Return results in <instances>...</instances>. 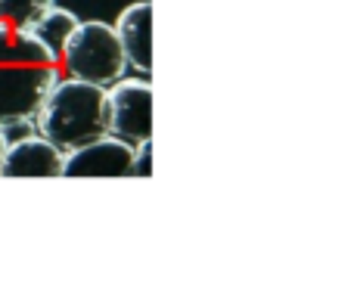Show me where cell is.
Returning <instances> with one entry per match:
<instances>
[{
  "instance_id": "obj_7",
  "label": "cell",
  "mask_w": 354,
  "mask_h": 304,
  "mask_svg": "<svg viewBox=\"0 0 354 304\" xmlns=\"http://www.w3.org/2000/svg\"><path fill=\"white\" fill-rule=\"evenodd\" d=\"M118 41L124 47L128 62L137 72L149 75L153 72V6L147 0L128 6V10L118 16Z\"/></svg>"
},
{
  "instance_id": "obj_8",
  "label": "cell",
  "mask_w": 354,
  "mask_h": 304,
  "mask_svg": "<svg viewBox=\"0 0 354 304\" xmlns=\"http://www.w3.org/2000/svg\"><path fill=\"white\" fill-rule=\"evenodd\" d=\"M78 16L68 10H59V6H53V10L47 12V16H41L35 22V28H31V35L37 37V41L44 44V47L50 50V53L59 59L62 50H66V44L72 41L75 28H78Z\"/></svg>"
},
{
  "instance_id": "obj_4",
  "label": "cell",
  "mask_w": 354,
  "mask_h": 304,
  "mask_svg": "<svg viewBox=\"0 0 354 304\" xmlns=\"http://www.w3.org/2000/svg\"><path fill=\"white\" fill-rule=\"evenodd\" d=\"M109 112L115 137L134 146L153 140V87L147 81H115L109 91Z\"/></svg>"
},
{
  "instance_id": "obj_3",
  "label": "cell",
  "mask_w": 354,
  "mask_h": 304,
  "mask_svg": "<svg viewBox=\"0 0 354 304\" xmlns=\"http://www.w3.org/2000/svg\"><path fill=\"white\" fill-rule=\"evenodd\" d=\"M59 59L72 78L103 84V87L122 81L124 66H128V56H124V47L118 41V31L103 22H81Z\"/></svg>"
},
{
  "instance_id": "obj_11",
  "label": "cell",
  "mask_w": 354,
  "mask_h": 304,
  "mask_svg": "<svg viewBox=\"0 0 354 304\" xmlns=\"http://www.w3.org/2000/svg\"><path fill=\"white\" fill-rule=\"evenodd\" d=\"M6 146H10V140H6V134L0 131V168H3V155H6Z\"/></svg>"
},
{
  "instance_id": "obj_2",
  "label": "cell",
  "mask_w": 354,
  "mask_h": 304,
  "mask_svg": "<svg viewBox=\"0 0 354 304\" xmlns=\"http://www.w3.org/2000/svg\"><path fill=\"white\" fill-rule=\"evenodd\" d=\"M37 131L62 152H72L112 134L109 91L81 78L56 81L37 112Z\"/></svg>"
},
{
  "instance_id": "obj_1",
  "label": "cell",
  "mask_w": 354,
  "mask_h": 304,
  "mask_svg": "<svg viewBox=\"0 0 354 304\" xmlns=\"http://www.w3.org/2000/svg\"><path fill=\"white\" fill-rule=\"evenodd\" d=\"M59 81V59L31 31L0 22V131L37 118Z\"/></svg>"
},
{
  "instance_id": "obj_9",
  "label": "cell",
  "mask_w": 354,
  "mask_h": 304,
  "mask_svg": "<svg viewBox=\"0 0 354 304\" xmlns=\"http://www.w3.org/2000/svg\"><path fill=\"white\" fill-rule=\"evenodd\" d=\"M53 10V0H0V22L31 31L41 16Z\"/></svg>"
},
{
  "instance_id": "obj_6",
  "label": "cell",
  "mask_w": 354,
  "mask_h": 304,
  "mask_svg": "<svg viewBox=\"0 0 354 304\" xmlns=\"http://www.w3.org/2000/svg\"><path fill=\"white\" fill-rule=\"evenodd\" d=\"M66 152L47 137H22L6 146L0 177H62Z\"/></svg>"
},
{
  "instance_id": "obj_5",
  "label": "cell",
  "mask_w": 354,
  "mask_h": 304,
  "mask_svg": "<svg viewBox=\"0 0 354 304\" xmlns=\"http://www.w3.org/2000/svg\"><path fill=\"white\" fill-rule=\"evenodd\" d=\"M137 146L115 134L66 152L62 177H134Z\"/></svg>"
},
{
  "instance_id": "obj_10",
  "label": "cell",
  "mask_w": 354,
  "mask_h": 304,
  "mask_svg": "<svg viewBox=\"0 0 354 304\" xmlns=\"http://www.w3.org/2000/svg\"><path fill=\"white\" fill-rule=\"evenodd\" d=\"M153 174V155H149V143L137 146V162H134V177H149Z\"/></svg>"
}]
</instances>
